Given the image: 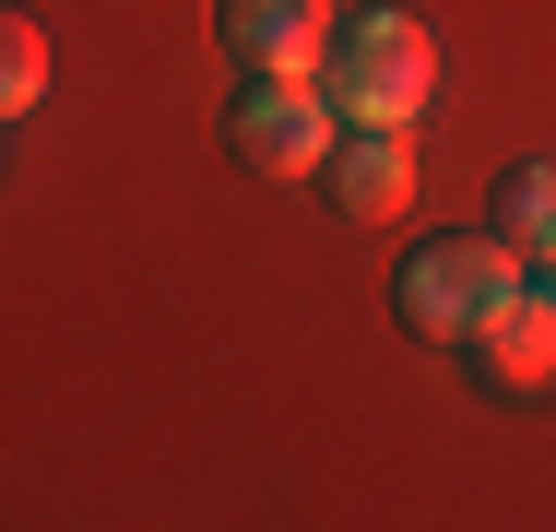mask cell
<instances>
[{"instance_id": "6da1fadb", "label": "cell", "mask_w": 556, "mask_h": 532, "mask_svg": "<svg viewBox=\"0 0 556 532\" xmlns=\"http://www.w3.org/2000/svg\"><path fill=\"white\" fill-rule=\"evenodd\" d=\"M521 284H533V249L497 237V225H462V237H415L403 249L391 308H403V331H427V343H473Z\"/></svg>"}, {"instance_id": "7a4b0ae2", "label": "cell", "mask_w": 556, "mask_h": 532, "mask_svg": "<svg viewBox=\"0 0 556 532\" xmlns=\"http://www.w3.org/2000/svg\"><path fill=\"white\" fill-rule=\"evenodd\" d=\"M320 96L343 106V130H415L439 96V36L415 12H355L320 48Z\"/></svg>"}, {"instance_id": "3957f363", "label": "cell", "mask_w": 556, "mask_h": 532, "mask_svg": "<svg viewBox=\"0 0 556 532\" xmlns=\"http://www.w3.org/2000/svg\"><path fill=\"white\" fill-rule=\"evenodd\" d=\"M225 142H237V166H261V178H320L343 142V106L320 96V72H249L237 106H225Z\"/></svg>"}, {"instance_id": "277c9868", "label": "cell", "mask_w": 556, "mask_h": 532, "mask_svg": "<svg viewBox=\"0 0 556 532\" xmlns=\"http://www.w3.org/2000/svg\"><path fill=\"white\" fill-rule=\"evenodd\" d=\"M332 0H214V36L237 72H320V48H332Z\"/></svg>"}, {"instance_id": "5b68a950", "label": "cell", "mask_w": 556, "mask_h": 532, "mask_svg": "<svg viewBox=\"0 0 556 532\" xmlns=\"http://www.w3.org/2000/svg\"><path fill=\"white\" fill-rule=\"evenodd\" d=\"M320 178H332L343 225H403V213H415V142H403V130H343Z\"/></svg>"}, {"instance_id": "8992f818", "label": "cell", "mask_w": 556, "mask_h": 532, "mask_svg": "<svg viewBox=\"0 0 556 532\" xmlns=\"http://www.w3.org/2000/svg\"><path fill=\"white\" fill-rule=\"evenodd\" d=\"M462 355H473V367H485L497 391H545V379H556V284L533 273V284H521L509 308L485 319V331H473Z\"/></svg>"}, {"instance_id": "52a82bcc", "label": "cell", "mask_w": 556, "mask_h": 532, "mask_svg": "<svg viewBox=\"0 0 556 532\" xmlns=\"http://www.w3.org/2000/svg\"><path fill=\"white\" fill-rule=\"evenodd\" d=\"M485 225H497V237H521V249H556V154H521V166H497V190H485Z\"/></svg>"}, {"instance_id": "ba28073f", "label": "cell", "mask_w": 556, "mask_h": 532, "mask_svg": "<svg viewBox=\"0 0 556 532\" xmlns=\"http://www.w3.org/2000/svg\"><path fill=\"white\" fill-rule=\"evenodd\" d=\"M36 96H48V24L12 12L0 24V118H36Z\"/></svg>"}, {"instance_id": "9c48e42d", "label": "cell", "mask_w": 556, "mask_h": 532, "mask_svg": "<svg viewBox=\"0 0 556 532\" xmlns=\"http://www.w3.org/2000/svg\"><path fill=\"white\" fill-rule=\"evenodd\" d=\"M533 273H545V284H556V249H533Z\"/></svg>"}]
</instances>
